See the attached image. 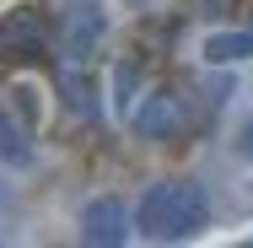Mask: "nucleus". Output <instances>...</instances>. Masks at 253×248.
I'll return each instance as SVG.
<instances>
[{"mask_svg": "<svg viewBox=\"0 0 253 248\" xmlns=\"http://www.w3.org/2000/svg\"><path fill=\"white\" fill-rule=\"evenodd\" d=\"M205 221H210V205L194 178H162L135 205V232L151 243H183V238L205 232Z\"/></svg>", "mask_w": 253, "mask_h": 248, "instance_id": "1", "label": "nucleus"}, {"mask_svg": "<svg viewBox=\"0 0 253 248\" xmlns=\"http://www.w3.org/2000/svg\"><path fill=\"white\" fill-rule=\"evenodd\" d=\"M189 98L183 92H151V98L135 108V130L146 135V141H178L183 130H189Z\"/></svg>", "mask_w": 253, "mask_h": 248, "instance_id": "2", "label": "nucleus"}, {"mask_svg": "<svg viewBox=\"0 0 253 248\" xmlns=\"http://www.w3.org/2000/svg\"><path fill=\"white\" fill-rule=\"evenodd\" d=\"M129 205L124 199H92L86 210H81V232H86V243H97V248H119V243H129Z\"/></svg>", "mask_w": 253, "mask_h": 248, "instance_id": "3", "label": "nucleus"}, {"mask_svg": "<svg viewBox=\"0 0 253 248\" xmlns=\"http://www.w3.org/2000/svg\"><path fill=\"white\" fill-rule=\"evenodd\" d=\"M0 162H11V167H27L33 162V141H27V130L16 124V113L0 102Z\"/></svg>", "mask_w": 253, "mask_h": 248, "instance_id": "4", "label": "nucleus"}, {"mask_svg": "<svg viewBox=\"0 0 253 248\" xmlns=\"http://www.w3.org/2000/svg\"><path fill=\"white\" fill-rule=\"evenodd\" d=\"M248 54H253V27H243V33H210L205 38V59L210 65H237Z\"/></svg>", "mask_w": 253, "mask_h": 248, "instance_id": "5", "label": "nucleus"}, {"mask_svg": "<svg viewBox=\"0 0 253 248\" xmlns=\"http://www.w3.org/2000/svg\"><path fill=\"white\" fill-rule=\"evenodd\" d=\"M97 33H102V16L81 5V11L70 16V59H86V49L97 44Z\"/></svg>", "mask_w": 253, "mask_h": 248, "instance_id": "6", "label": "nucleus"}, {"mask_svg": "<svg viewBox=\"0 0 253 248\" xmlns=\"http://www.w3.org/2000/svg\"><path fill=\"white\" fill-rule=\"evenodd\" d=\"M200 5H205V11H221V5H226V0H200Z\"/></svg>", "mask_w": 253, "mask_h": 248, "instance_id": "7", "label": "nucleus"}, {"mask_svg": "<svg viewBox=\"0 0 253 248\" xmlns=\"http://www.w3.org/2000/svg\"><path fill=\"white\" fill-rule=\"evenodd\" d=\"M243 135H248V141H243V151H253V124H248V130H243Z\"/></svg>", "mask_w": 253, "mask_h": 248, "instance_id": "8", "label": "nucleus"}]
</instances>
